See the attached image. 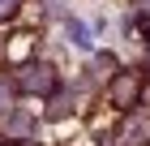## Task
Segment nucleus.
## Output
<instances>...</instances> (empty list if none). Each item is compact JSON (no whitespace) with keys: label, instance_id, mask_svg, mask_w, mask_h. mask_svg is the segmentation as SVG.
<instances>
[{"label":"nucleus","instance_id":"5","mask_svg":"<svg viewBox=\"0 0 150 146\" xmlns=\"http://www.w3.org/2000/svg\"><path fill=\"white\" fill-rule=\"evenodd\" d=\"M13 9H17V0H0V22H4V17H13Z\"/></svg>","mask_w":150,"mask_h":146},{"label":"nucleus","instance_id":"1","mask_svg":"<svg viewBox=\"0 0 150 146\" xmlns=\"http://www.w3.org/2000/svg\"><path fill=\"white\" fill-rule=\"evenodd\" d=\"M13 86L22 90V95H35V99H52L60 90V73H56V65H47V60H26V65L17 69V78H13Z\"/></svg>","mask_w":150,"mask_h":146},{"label":"nucleus","instance_id":"2","mask_svg":"<svg viewBox=\"0 0 150 146\" xmlns=\"http://www.w3.org/2000/svg\"><path fill=\"white\" fill-rule=\"evenodd\" d=\"M107 103L120 108V112L142 108V103H146V82H142V73H133V69H116L112 78H107Z\"/></svg>","mask_w":150,"mask_h":146},{"label":"nucleus","instance_id":"4","mask_svg":"<svg viewBox=\"0 0 150 146\" xmlns=\"http://www.w3.org/2000/svg\"><path fill=\"white\" fill-rule=\"evenodd\" d=\"M90 69L99 73V78H112V73H116V60H112V56L103 52V56H94V65H90Z\"/></svg>","mask_w":150,"mask_h":146},{"label":"nucleus","instance_id":"3","mask_svg":"<svg viewBox=\"0 0 150 146\" xmlns=\"http://www.w3.org/2000/svg\"><path fill=\"white\" fill-rule=\"evenodd\" d=\"M0 133H4V137H30V133H35V120H30V116H22L17 108H9V112H4V120H0Z\"/></svg>","mask_w":150,"mask_h":146},{"label":"nucleus","instance_id":"6","mask_svg":"<svg viewBox=\"0 0 150 146\" xmlns=\"http://www.w3.org/2000/svg\"><path fill=\"white\" fill-rule=\"evenodd\" d=\"M0 146H30V137H0Z\"/></svg>","mask_w":150,"mask_h":146}]
</instances>
